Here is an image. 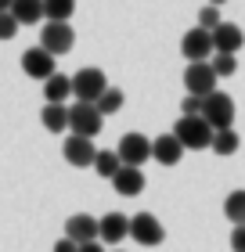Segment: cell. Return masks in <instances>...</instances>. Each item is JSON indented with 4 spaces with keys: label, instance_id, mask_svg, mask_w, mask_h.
Returning a JSON list of instances; mask_svg holds the SVG:
<instances>
[{
    "label": "cell",
    "instance_id": "obj_1",
    "mask_svg": "<svg viewBox=\"0 0 245 252\" xmlns=\"http://www.w3.org/2000/svg\"><path fill=\"white\" fill-rule=\"evenodd\" d=\"M173 137L184 144V152H198V148H213V126L202 116H180L173 123Z\"/></svg>",
    "mask_w": 245,
    "mask_h": 252
},
{
    "label": "cell",
    "instance_id": "obj_2",
    "mask_svg": "<svg viewBox=\"0 0 245 252\" xmlns=\"http://www.w3.org/2000/svg\"><path fill=\"white\" fill-rule=\"evenodd\" d=\"M105 90H108V76L101 68H79L72 76V97L83 101V105H98L105 97Z\"/></svg>",
    "mask_w": 245,
    "mask_h": 252
},
{
    "label": "cell",
    "instance_id": "obj_3",
    "mask_svg": "<svg viewBox=\"0 0 245 252\" xmlns=\"http://www.w3.org/2000/svg\"><path fill=\"white\" fill-rule=\"evenodd\" d=\"M105 116L98 112V105H83V101H76V105H69V133L76 137H87V141H94L101 133V123Z\"/></svg>",
    "mask_w": 245,
    "mask_h": 252
},
{
    "label": "cell",
    "instance_id": "obj_4",
    "mask_svg": "<svg viewBox=\"0 0 245 252\" xmlns=\"http://www.w3.org/2000/svg\"><path fill=\"white\" fill-rule=\"evenodd\" d=\"M202 119L213 126V133L216 130H235V101H231L227 94H209L206 97V105H202Z\"/></svg>",
    "mask_w": 245,
    "mask_h": 252
},
{
    "label": "cell",
    "instance_id": "obj_5",
    "mask_svg": "<svg viewBox=\"0 0 245 252\" xmlns=\"http://www.w3.org/2000/svg\"><path fill=\"white\" fill-rule=\"evenodd\" d=\"M216 72H213V65L209 62H195L184 68V90L195 97H209V94H216Z\"/></svg>",
    "mask_w": 245,
    "mask_h": 252
},
{
    "label": "cell",
    "instance_id": "obj_6",
    "mask_svg": "<svg viewBox=\"0 0 245 252\" xmlns=\"http://www.w3.org/2000/svg\"><path fill=\"white\" fill-rule=\"evenodd\" d=\"M115 152H119V162L123 166L141 169L148 158H151V141H148L144 133H123L119 144H115Z\"/></svg>",
    "mask_w": 245,
    "mask_h": 252
},
{
    "label": "cell",
    "instance_id": "obj_7",
    "mask_svg": "<svg viewBox=\"0 0 245 252\" xmlns=\"http://www.w3.org/2000/svg\"><path fill=\"white\" fill-rule=\"evenodd\" d=\"M40 47L51 51L54 58H58V54H69V51L76 47L72 26H69V22H47V26H43V32H40Z\"/></svg>",
    "mask_w": 245,
    "mask_h": 252
},
{
    "label": "cell",
    "instance_id": "obj_8",
    "mask_svg": "<svg viewBox=\"0 0 245 252\" xmlns=\"http://www.w3.org/2000/svg\"><path fill=\"white\" fill-rule=\"evenodd\" d=\"M130 238H134L137 245L155 249V245L166 242V227H162L151 213H137V216H130Z\"/></svg>",
    "mask_w": 245,
    "mask_h": 252
},
{
    "label": "cell",
    "instance_id": "obj_9",
    "mask_svg": "<svg viewBox=\"0 0 245 252\" xmlns=\"http://www.w3.org/2000/svg\"><path fill=\"white\" fill-rule=\"evenodd\" d=\"M62 155H65V162H69V166H76V169H87V166H94V158H98V148H94V141H87V137H76V133H69V137H65V144H62Z\"/></svg>",
    "mask_w": 245,
    "mask_h": 252
},
{
    "label": "cell",
    "instance_id": "obj_10",
    "mask_svg": "<svg viewBox=\"0 0 245 252\" xmlns=\"http://www.w3.org/2000/svg\"><path fill=\"white\" fill-rule=\"evenodd\" d=\"M180 54L188 58L191 65L195 62H209V54H213V32H206V29H188L184 32V40H180Z\"/></svg>",
    "mask_w": 245,
    "mask_h": 252
},
{
    "label": "cell",
    "instance_id": "obj_11",
    "mask_svg": "<svg viewBox=\"0 0 245 252\" xmlns=\"http://www.w3.org/2000/svg\"><path fill=\"white\" fill-rule=\"evenodd\" d=\"M22 72H26L29 79H43V83H47V79L58 72L54 68V54L43 51V47H29L26 54H22Z\"/></svg>",
    "mask_w": 245,
    "mask_h": 252
},
{
    "label": "cell",
    "instance_id": "obj_12",
    "mask_svg": "<svg viewBox=\"0 0 245 252\" xmlns=\"http://www.w3.org/2000/svg\"><path fill=\"white\" fill-rule=\"evenodd\" d=\"M65 238L76 245H87V242H98V220L90 213H76L65 220Z\"/></svg>",
    "mask_w": 245,
    "mask_h": 252
},
{
    "label": "cell",
    "instance_id": "obj_13",
    "mask_svg": "<svg viewBox=\"0 0 245 252\" xmlns=\"http://www.w3.org/2000/svg\"><path fill=\"white\" fill-rule=\"evenodd\" d=\"M126 234H130V220H126L123 213H105L101 220H98V242L119 245Z\"/></svg>",
    "mask_w": 245,
    "mask_h": 252
},
{
    "label": "cell",
    "instance_id": "obj_14",
    "mask_svg": "<svg viewBox=\"0 0 245 252\" xmlns=\"http://www.w3.org/2000/svg\"><path fill=\"white\" fill-rule=\"evenodd\" d=\"M242 43H245L242 26H235V22H224V26H216V32H213V54H238Z\"/></svg>",
    "mask_w": 245,
    "mask_h": 252
},
{
    "label": "cell",
    "instance_id": "obj_15",
    "mask_svg": "<svg viewBox=\"0 0 245 252\" xmlns=\"http://www.w3.org/2000/svg\"><path fill=\"white\" fill-rule=\"evenodd\" d=\"M151 158H155L159 166H177L180 158H184V144L173 133H162V137L151 141Z\"/></svg>",
    "mask_w": 245,
    "mask_h": 252
},
{
    "label": "cell",
    "instance_id": "obj_16",
    "mask_svg": "<svg viewBox=\"0 0 245 252\" xmlns=\"http://www.w3.org/2000/svg\"><path fill=\"white\" fill-rule=\"evenodd\" d=\"M112 188L123 194V198H137V194L144 191V173L141 169H134V166H123L119 173L112 177Z\"/></svg>",
    "mask_w": 245,
    "mask_h": 252
},
{
    "label": "cell",
    "instance_id": "obj_17",
    "mask_svg": "<svg viewBox=\"0 0 245 252\" xmlns=\"http://www.w3.org/2000/svg\"><path fill=\"white\" fill-rule=\"evenodd\" d=\"M69 94H72V79L62 76V72H54L47 83H43V97H47V105H65Z\"/></svg>",
    "mask_w": 245,
    "mask_h": 252
},
{
    "label": "cell",
    "instance_id": "obj_18",
    "mask_svg": "<svg viewBox=\"0 0 245 252\" xmlns=\"http://www.w3.org/2000/svg\"><path fill=\"white\" fill-rule=\"evenodd\" d=\"M11 15L18 18V26H36L43 15V0H15V7H11Z\"/></svg>",
    "mask_w": 245,
    "mask_h": 252
},
{
    "label": "cell",
    "instance_id": "obj_19",
    "mask_svg": "<svg viewBox=\"0 0 245 252\" xmlns=\"http://www.w3.org/2000/svg\"><path fill=\"white\" fill-rule=\"evenodd\" d=\"M40 123L47 126L51 133H65L69 130V105H47L40 112Z\"/></svg>",
    "mask_w": 245,
    "mask_h": 252
},
{
    "label": "cell",
    "instance_id": "obj_20",
    "mask_svg": "<svg viewBox=\"0 0 245 252\" xmlns=\"http://www.w3.org/2000/svg\"><path fill=\"white\" fill-rule=\"evenodd\" d=\"M224 216L235 227H245V191L238 188V191H231L227 198H224Z\"/></svg>",
    "mask_w": 245,
    "mask_h": 252
},
{
    "label": "cell",
    "instance_id": "obj_21",
    "mask_svg": "<svg viewBox=\"0 0 245 252\" xmlns=\"http://www.w3.org/2000/svg\"><path fill=\"white\" fill-rule=\"evenodd\" d=\"M76 11V0H43V15L47 22H69Z\"/></svg>",
    "mask_w": 245,
    "mask_h": 252
},
{
    "label": "cell",
    "instance_id": "obj_22",
    "mask_svg": "<svg viewBox=\"0 0 245 252\" xmlns=\"http://www.w3.org/2000/svg\"><path fill=\"white\" fill-rule=\"evenodd\" d=\"M94 169H98V177H115L123 169V162H119V152H98V158H94Z\"/></svg>",
    "mask_w": 245,
    "mask_h": 252
},
{
    "label": "cell",
    "instance_id": "obj_23",
    "mask_svg": "<svg viewBox=\"0 0 245 252\" xmlns=\"http://www.w3.org/2000/svg\"><path fill=\"white\" fill-rule=\"evenodd\" d=\"M238 144H242V141H238L235 130H216V133H213V152H216V155H235Z\"/></svg>",
    "mask_w": 245,
    "mask_h": 252
},
{
    "label": "cell",
    "instance_id": "obj_24",
    "mask_svg": "<svg viewBox=\"0 0 245 252\" xmlns=\"http://www.w3.org/2000/svg\"><path fill=\"white\" fill-rule=\"evenodd\" d=\"M123 90H115V87H108V90H105V97L98 101V112H101V116H115V112H119L123 108Z\"/></svg>",
    "mask_w": 245,
    "mask_h": 252
},
{
    "label": "cell",
    "instance_id": "obj_25",
    "mask_svg": "<svg viewBox=\"0 0 245 252\" xmlns=\"http://www.w3.org/2000/svg\"><path fill=\"white\" fill-rule=\"evenodd\" d=\"M216 26H224V18H220V7H202L198 11V29H206V32H216Z\"/></svg>",
    "mask_w": 245,
    "mask_h": 252
},
{
    "label": "cell",
    "instance_id": "obj_26",
    "mask_svg": "<svg viewBox=\"0 0 245 252\" xmlns=\"http://www.w3.org/2000/svg\"><path fill=\"white\" fill-rule=\"evenodd\" d=\"M213 72L220 76V79H227V76H235V68H238V62H235V54H213Z\"/></svg>",
    "mask_w": 245,
    "mask_h": 252
},
{
    "label": "cell",
    "instance_id": "obj_27",
    "mask_svg": "<svg viewBox=\"0 0 245 252\" xmlns=\"http://www.w3.org/2000/svg\"><path fill=\"white\" fill-rule=\"evenodd\" d=\"M202 105H206V97L184 94V101H180V116H202Z\"/></svg>",
    "mask_w": 245,
    "mask_h": 252
},
{
    "label": "cell",
    "instance_id": "obj_28",
    "mask_svg": "<svg viewBox=\"0 0 245 252\" xmlns=\"http://www.w3.org/2000/svg\"><path fill=\"white\" fill-rule=\"evenodd\" d=\"M15 32H18V18L11 15V11H7V15H0V40H11Z\"/></svg>",
    "mask_w": 245,
    "mask_h": 252
},
{
    "label": "cell",
    "instance_id": "obj_29",
    "mask_svg": "<svg viewBox=\"0 0 245 252\" xmlns=\"http://www.w3.org/2000/svg\"><path fill=\"white\" fill-rule=\"evenodd\" d=\"M231 249L245 252V227H235V231H231Z\"/></svg>",
    "mask_w": 245,
    "mask_h": 252
},
{
    "label": "cell",
    "instance_id": "obj_30",
    "mask_svg": "<svg viewBox=\"0 0 245 252\" xmlns=\"http://www.w3.org/2000/svg\"><path fill=\"white\" fill-rule=\"evenodd\" d=\"M54 252H79V245H76V242H69V238H62V242L54 245Z\"/></svg>",
    "mask_w": 245,
    "mask_h": 252
},
{
    "label": "cell",
    "instance_id": "obj_31",
    "mask_svg": "<svg viewBox=\"0 0 245 252\" xmlns=\"http://www.w3.org/2000/svg\"><path fill=\"white\" fill-rule=\"evenodd\" d=\"M79 252H105L101 242H87V245H79Z\"/></svg>",
    "mask_w": 245,
    "mask_h": 252
},
{
    "label": "cell",
    "instance_id": "obj_32",
    "mask_svg": "<svg viewBox=\"0 0 245 252\" xmlns=\"http://www.w3.org/2000/svg\"><path fill=\"white\" fill-rule=\"evenodd\" d=\"M11 7H15V0H0V15H7Z\"/></svg>",
    "mask_w": 245,
    "mask_h": 252
},
{
    "label": "cell",
    "instance_id": "obj_33",
    "mask_svg": "<svg viewBox=\"0 0 245 252\" xmlns=\"http://www.w3.org/2000/svg\"><path fill=\"white\" fill-rule=\"evenodd\" d=\"M209 4H213V7H220V4H227V0H209Z\"/></svg>",
    "mask_w": 245,
    "mask_h": 252
}]
</instances>
